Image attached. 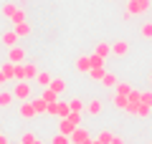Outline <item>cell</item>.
<instances>
[{"label": "cell", "instance_id": "b9f144b4", "mask_svg": "<svg viewBox=\"0 0 152 144\" xmlns=\"http://www.w3.org/2000/svg\"><path fill=\"white\" fill-rule=\"evenodd\" d=\"M150 86H152V73H150Z\"/></svg>", "mask_w": 152, "mask_h": 144}, {"label": "cell", "instance_id": "d6a6232c", "mask_svg": "<svg viewBox=\"0 0 152 144\" xmlns=\"http://www.w3.org/2000/svg\"><path fill=\"white\" fill-rule=\"evenodd\" d=\"M89 61H91V66H104V63H107V58H102V56H96V53L89 56Z\"/></svg>", "mask_w": 152, "mask_h": 144}, {"label": "cell", "instance_id": "74e56055", "mask_svg": "<svg viewBox=\"0 0 152 144\" xmlns=\"http://www.w3.org/2000/svg\"><path fill=\"white\" fill-rule=\"evenodd\" d=\"M5 81H8V79H5V73H3V71H0V86L5 84Z\"/></svg>", "mask_w": 152, "mask_h": 144}, {"label": "cell", "instance_id": "f1b7e54d", "mask_svg": "<svg viewBox=\"0 0 152 144\" xmlns=\"http://www.w3.org/2000/svg\"><path fill=\"white\" fill-rule=\"evenodd\" d=\"M51 144H71V137H66V134H56V137L51 139Z\"/></svg>", "mask_w": 152, "mask_h": 144}, {"label": "cell", "instance_id": "ac0fdd59", "mask_svg": "<svg viewBox=\"0 0 152 144\" xmlns=\"http://www.w3.org/2000/svg\"><path fill=\"white\" fill-rule=\"evenodd\" d=\"M48 89H51V91H56V94L61 96V94L66 91V81H64V79H51V86H48Z\"/></svg>", "mask_w": 152, "mask_h": 144}, {"label": "cell", "instance_id": "7c38bea8", "mask_svg": "<svg viewBox=\"0 0 152 144\" xmlns=\"http://www.w3.org/2000/svg\"><path fill=\"white\" fill-rule=\"evenodd\" d=\"M3 46H8V48H13V46H18V33L15 31H10V33H3Z\"/></svg>", "mask_w": 152, "mask_h": 144}, {"label": "cell", "instance_id": "7a4b0ae2", "mask_svg": "<svg viewBox=\"0 0 152 144\" xmlns=\"http://www.w3.org/2000/svg\"><path fill=\"white\" fill-rule=\"evenodd\" d=\"M13 96L20 99V101H28L31 99V81H18L15 89H13Z\"/></svg>", "mask_w": 152, "mask_h": 144}, {"label": "cell", "instance_id": "ba28073f", "mask_svg": "<svg viewBox=\"0 0 152 144\" xmlns=\"http://www.w3.org/2000/svg\"><path fill=\"white\" fill-rule=\"evenodd\" d=\"M76 71H79V73H89V71H91V61H89V56L76 58Z\"/></svg>", "mask_w": 152, "mask_h": 144}, {"label": "cell", "instance_id": "83f0119b", "mask_svg": "<svg viewBox=\"0 0 152 144\" xmlns=\"http://www.w3.org/2000/svg\"><path fill=\"white\" fill-rule=\"evenodd\" d=\"M112 137H114V134H112V132H107V129H104V132H99L96 142H102V144H109V142H112Z\"/></svg>", "mask_w": 152, "mask_h": 144}, {"label": "cell", "instance_id": "4dcf8cb0", "mask_svg": "<svg viewBox=\"0 0 152 144\" xmlns=\"http://www.w3.org/2000/svg\"><path fill=\"white\" fill-rule=\"evenodd\" d=\"M140 33H142V38H147V41H152V23H145Z\"/></svg>", "mask_w": 152, "mask_h": 144}, {"label": "cell", "instance_id": "2e32d148", "mask_svg": "<svg viewBox=\"0 0 152 144\" xmlns=\"http://www.w3.org/2000/svg\"><path fill=\"white\" fill-rule=\"evenodd\" d=\"M0 71L5 73V79H8V81H15V63H10V61H8V63L0 66Z\"/></svg>", "mask_w": 152, "mask_h": 144}, {"label": "cell", "instance_id": "836d02e7", "mask_svg": "<svg viewBox=\"0 0 152 144\" xmlns=\"http://www.w3.org/2000/svg\"><path fill=\"white\" fill-rule=\"evenodd\" d=\"M33 142H36V134H31V132H26L20 137V144H33Z\"/></svg>", "mask_w": 152, "mask_h": 144}, {"label": "cell", "instance_id": "8fae6325", "mask_svg": "<svg viewBox=\"0 0 152 144\" xmlns=\"http://www.w3.org/2000/svg\"><path fill=\"white\" fill-rule=\"evenodd\" d=\"M31 104L36 106V114H46V109H48V101H46L43 96H36V99H31Z\"/></svg>", "mask_w": 152, "mask_h": 144}, {"label": "cell", "instance_id": "7402d4cb", "mask_svg": "<svg viewBox=\"0 0 152 144\" xmlns=\"http://www.w3.org/2000/svg\"><path fill=\"white\" fill-rule=\"evenodd\" d=\"M41 96H43V99H46L48 104L58 101V94H56V91H51V89H43V91H41Z\"/></svg>", "mask_w": 152, "mask_h": 144}, {"label": "cell", "instance_id": "52a82bcc", "mask_svg": "<svg viewBox=\"0 0 152 144\" xmlns=\"http://www.w3.org/2000/svg\"><path fill=\"white\" fill-rule=\"evenodd\" d=\"M20 116L23 119H33L36 116V106L31 101H20Z\"/></svg>", "mask_w": 152, "mask_h": 144}, {"label": "cell", "instance_id": "9a60e30c", "mask_svg": "<svg viewBox=\"0 0 152 144\" xmlns=\"http://www.w3.org/2000/svg\"><path fill=\"white\" fill-rule=\"evenodd\" d=\"M33 81H36V84L41 86V89H48V86H51V76L46 73V71H38V76H36Z\"/></svg>", "mask_w": 152, "mask_h": 144}, {"label": "cell", "instance_id": "d590c367", "mask_svg": "<svg viewBox=\"0 0 152 144\" xmlns=\"http://www.w3.org/2000/svg\"><path fill=\"white\" fill-rule=\"evenodd\" d=\"M109 144H124V139H122V137H112V142H109Z\"/></svg>", "mask_w": 152, "mask_h": 144}, {"label": "cell", "instance_id": "f546056e", "mask_svg": "<svg viewBox=\"0 0 152 144\" xmlns=\"http://www.w3.org/2000/svg\"><path fill=\"white\" fill-rule=\"evenodd\" d=\"M114 106H117V109H124L127 106V96L124 94H117V96H114Z\"/></svg>", "mask_w": 152, "mask_h": 144}, {"label": "cell", "instance_id": "d4e9b609", "mask_svg": "<svg viewBox=\"0 0 152 144\" xmlns=\"http://www.w3.org/2000/svg\"><path fill=\"white\" fill-rule=\"evenodd\" d=\"M69 109H71V111H84V101H81V99H71Z\"/></svg>", "mask_w": 152, "mask_h": 144}, {"label": "cell", "instance_id": "603a6c76", "mask_svg": "<svg viewBox=\"0 0 152 144\" xmlns=\"http://www.w3.org/2000/svg\"><path fill=\"white\" fill-rule=\"evenodd\" d=\"M71 114V109H69V104L66 101H58V119H66Z\"/></svg>", "mask_w": 152, "mask_h": 144}, {"label": "cell", "instance_id": "1f68e13d", "mask_svg": "<svg viewBox=\"0 0 152 144\" xmlns=\"http://www.w3.org/2000/svg\"><path fill=\"white\" fill-rule=\"evenodd\" d=\"M142 104L152 109V91H142Z\"/></svg>", "mask_w": 152, "mask_h": 144}, {"label": "cell", "instance_id": "5bb4252c", "mask_svg": "<svg viewBox=\"0 0 152 144\" xmlns=\"http://www.w3.org/2000/svg\"><path fill=\"white\" fill-rule=\"evenodd\" d=\"M15 101V96H13V91H0V109H8L10 104Z\"/></svg>", "mask_w": 152, "mask_h": 144}, {"label": "cell", "instance_id": "44dd1931", "mask_svg": "<svg viewBox=\"0 0 152 144\" xmlns=\"http://www.w3.org/2000/svg\"><path fill=\"white\" fill-rule=\"evenodd\" d=\"M119 84V79L114 73H104V79H102V86H107V89H114V86Z\"/></svg>", "mask_w": 152, "mask_h": 144}, {"label": "cell", "instance_id": "ffe728a7", "mask_svg": "<svg viewBox=\"0 0 152 144\" xmlns=\"http://www.w3.org/2000/svg\"><path fill=\"white\" fill-rule=\"evenodd\" d=\"M18 10H20V8H18L15 3H5V5L0 8V13H3V15H5V18H13V15H15V13H18Z\"/></svg>", "mask_w": 152, "mask_h": 144}, {"label": "cell", "instance_id": "ab89813d", "mask_svg": "<svg viewBox=\"0 0 152 144\" xmlns=\"http://www.w3.org/2000/svg\"><path fill=\"white\" fill-rule=\"evenodd\" d=\"M91 144H102V142H96V139H91Z\"/></svg>", "mask_w": 152, "mask_h": 144}, {"label": "cell", "instance_id": "60d3db41", "mask_svg": "<svg viewBox=\"0 0 152 144\" xmlns=\"http://www.w3.org/2000/svg\"><path fill=\"white\" fill-rule=\"evenodd\" d=\"M33 144H43V142H38V139H36V142H33Z\"/></svg>", "mask_w": 152, "mask_h": 144}, {"label": "cell", "instance_id": "f35d334b", "mask_svg": "<svg viewBox=\"0 0 152 144\" xmlns=\"http://www.w3.org/2000/svg\"><path fill=\"white\" fill-rule=\"evenodd\" d=\"M81 144H91V139H86V142H81Z\"/></svg>", "mask_w": 152, "mask_h": 144}, {"label": "cell", "instance_id": "cb8c5ba5", "mask_svg": "<svg viewBox=\"0 0 152 144\" xmlns=\"http://www.w3.org/2000/svg\"><path fill=\"white\" fill-rule=\"evenodd\" d=\"M66 119H69V121L74 124V127H81V111H71Z\"/></svg>", "mask_w": 152, "mask_h": 144}, {"label": "cell", "instance_id": "277c9868", "mask_svg": "<svg viewBox=\"0 0 152 144\" xmlns=\"http://www.w3.org/2000/svg\"><path fill=\"white\" fill-rule=\"evenodd\" d=\"M86 139H91V137H89V132L84 127H76L74 129V134H71V144H81V142H86Z\"/></svg>", "mask_w": 152, "mask_h": 144}, {"label": "cell", "instance_id": "4316f807", "mask_svg": "<svg viewBox=\"0 0 152 144\" xmlns=\"http://www.w3.org/2000/svg\"><path fill=\"white\" fill-rule=\"evenodd\" d=\"M150 111H152V109H150V106H145V104L140 101V106H137V114H134V116H142V119H147V116H150Z\"/></svg>", "mask_w": 152, "mask_h": 144}, {"label": "cell", "instance_id": "3957f363", "mask_svg": "<svg viewBox=\"0 0 152 144\" xmlns=\"http://www.w3.org/2000/svg\"><path fill=\"white\" fill-rule=\"evenodd\" d=\"M8 61H10V63H23V61H26V51H23L20 46H13L10 51H8Z\"/></svg>", "mask_w": 152, "mask_h": 144}, {"label": "cell", "instance_id": "4fadbf2b", "mask_svg": "<svg viewBox=\"0 0 152 144\" xmlns=\"http://www.w3.org/2000/svg\"><path fill=\"white\" fill-rule=\"evenodd\" d=\"M104 73H107V68H104V66H91V71H89V76H91V81H96V84H102Z\"/></svg>", "mask_w": 152, "mask_h": 144}, {"label": "cell", "instance_id": "8992f818", "mask_svg": "<svg viewBox=\"0 0 152 144\" xmlns=\"http://www.w3.org/2000/svg\"><path fill=\"white\" fill-rule=\"evenodd\" d=\"M112 53L119 56V58H122V56H127V53H129V43H127V41H117L112 46Z\"/></svg>", "mask_w": 152, "mask_h": 144}, {"label": "cell", "instance_id": "5b68a950", "mask_svg": "<svg viewBox=\"0 0 152 144\" xmlns=\"http://www.w3.org/2000/svg\"><path fill=\"white\" fill-rule=\"evenodd\" d=\"M13 25H15L13 31L18 33V38H28V36H31V25H28V20H18V23H13Z\"/></svg>", "mask_w": 152, "mask_h": 144}, {"label": "cell", "instance_id": "9c48e42d", "mask_svg": "<svg viewBox=\"0 0 152 144\" xmlns=\"http://www.w3.org/2000/svg\"><path fill=\"white\" fill-rule=\"evenodd\" d=\"M36 76H38L36 63H23V79H26V81H33Z\"/></svg>", "mask_w": 152, "mask_h": 144}, {"label": "cell", "instance_id": "30bf717a", "mask_svg": "<svg viewBox=\"0 0 152 144\" xmlns=\"http://www.w3.org/2000/svg\"><path fill=\"white\" fill-rule=\"evenodd\" d=\"M74 124L69 121V119H58V134H66V137H71V134H74Z\"/></svg>", "mask_w": 152, "mask_h": 144}, {"label": "cell", "instance_id": "6da1fadb", "mask_svg": "<svg viewBox=\"0 0 152 144\" xmlns=\"http://www.w3.org/2000/svg\"><path fill=\"white\" fill-rule=\"evenodd\" d=\"M152 8V0H127V13L129 15H145Z\"/></svg>", "mask_w": 152, "mask_h": 144}, {"label": "cell", "instance_id": "e575fe53", "mask_svg": "<svg viewBox=\"0 0 152 144\" xmlns=\"http://www.w3.org/2000/svg\"><path fill=\"white\" fill-rule=\"evenodd\" d=\"M46 114H51V116H58V101L48 104V109H46Z\"/></svg>", "mask_w": 152, "mask_h": 144}, {"label": "cell", "instance_id": "484cf974", "mask_svg": "<svg viewBox=\"0 0 152 144\" xmlns=\"http://www.w3.org/2000/svg\"><path fill=\"white\" fill-rule=\"evenodd\" d=\"M114 89H117V94H129V91H132V86L129 84H127V81H119V84H117V86H114Z\"/></svg>", "mask_w": 152, "mask_h": 144}, {"label": "cell", "instance_id": "d6986e66", "mask_svg": "<svg viewBox=\"0 0 152 144\" xmlns=\"http://www.w3.org/2000/svg\"><path fill=\"white\" fill-rule=\"evenodd\" d=\"M94 53L102 56V58H107V56L112 53V46H109V43H104V41H99V43H96V51H94Z\"/></svg>", "mask_w": 152, "mask_h": 144}, {"label": "cell", "instance_id": "e0dca14e", "mask_svg": "<svg viewBox=\"0 0 152 144\" xmlns=\"http://www.w3.org/2000/svg\"><path fill=\"white\" fill-rule=\"evenodd\" d=\"M102 101H99V99H91V101H89V106H86V111L91 114V116H99V114H102Z\"/></svg>", "mask_w": 152, "mask_h": 144}, {"label": "cell", "instance_id": "8d00e7d4", "mask_svg": "<svg viewBox=\"0 0 152 144\" xmlns=\"http://www.w3.org/2000/svg\"><path fill=\"white\" fill-rule=\"evenodd\" d=\"M0 144H8V137H5L3 132H0Z\"/></svg>", "mask_w": 152, "mask_h": 144}]
</instances>
